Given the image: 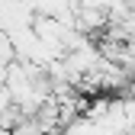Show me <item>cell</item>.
Returning a JSON list of instances; mask_svg holds the SVG:
<instances>
[{
    "label": "cell",
    "mask_w": 135,
    "mask_h": 135,
    "mask_svg": "<svg viewBox=\"0 0 135 135\" xmlns=\"http://www.w3.org/2000/svg\"><path fill=\"white\" fill-rule=\"evenodd\" d=\"M16 61V52H13V39L0 29V64H13Z\"/></svg>",
    "instance_id": "1"
},
{
    "label": "cell",
    "mask_w": 135,
    "mask_h": 135,
    "mask_svg": "<svg viewBox=\"0 0 135 135\" xmlns=\"http://www.w3.org/2000/svg\"><path fill=\"white\" fill-rule=\"evenodd\" d=\"M3 80H7V64H0V87H3Z\"/></svg>",
    "instance_id": "2"
}]
</instances>
